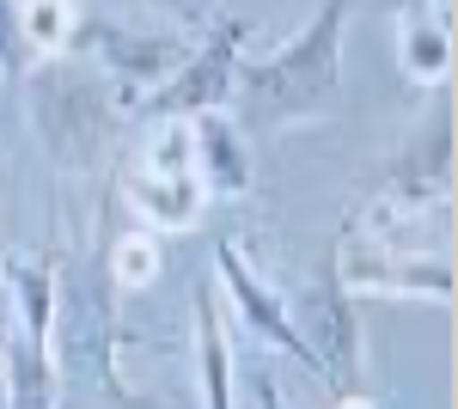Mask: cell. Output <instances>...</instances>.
<instances>
[{
    "label": "cell",
    "mask_w": 458,
    "mask_h": 409,
    "mask_svg": "<svg viewBox=\"0 0 458 409\" xmlns=\"http://www.w3.org/2000/svg\"><path fill=\"white\" fill-rule=\"evenodd\" d=\"M287 318L300 342L312 348L318 379L343 397V391H360V311H354V294L336 281V263L324 269L287 300Z\"/></svg>",
    "instance_id": "obj_6"
},
{
    "label": "cell",
    "mask_w": 458,
    "mask_h": 409,
    "mask_svg": "<svg viewBox=\"0 0 458 409\" xmlns=\"http://www.w3.org/2000/svg\"><path fill=\"white\" fill-rule=\"evenodd\" d=\"M0 330H6V294H0Z\"/></svg>",
    "instance_id": "obj_18"
},
{
    "label": "cell",
    "mask_w": 458,
    "mask_h": 409,
    "mask_svg": "<svg viewBox=\"0 0 458 409\" xmlns=\"http://www.w3.org/2000/svg\"><path fill=\"white\" fill-rule=\"evenodd\" d=\"M19 37H25L31 62H55L80 37V6L73 0H19Z\"/></svg>",
    "instance_id": "obj_13"
},
{
    "label": "cell",
    "mask_w": 458,
    "mask_h": 409,
    "mask_svg": "<svg viewBox=\"0 0 458 409\" xmlns=\"http://www.w3.org/2000/svg\"><path fill=\"white\" fill-rule=\"evenodd\" d=\"M123 196H129V208L141 214L153 233H190L196 220H202V208H208V196H202V183H196V171H123Z\"/></svg>",
    "instance_id": "obj_10"
},
{
    "label": "cell",
    "mask_w": 458,
    "mask_h": 409,
    "mask_svg": "<svg viewBox=\"0 0 458 409\" xmlns=\"http://www.w3.org/2000/svg\"><path fill=\"white\" fill-rule=\"evenodd\" d=\"M49 361H55V379L98 385V391L116 397L123 409H141L135 391H129L123 373H116V287H110V275H105V251H98V257L55 263Z\"/></svg>",
    "instance_id": "obj_2"
},
{
    "label": "cell",
    "mask_w": 458,
    "mask_h": 409,
    "mask_svg": "<svg viewBox=\"0 0 458 409\" xmlns=\"http://www.w3.org/2000/svg\"><path fill=\"white\" fill-rule=\"evenodd\" d=\"M165 269V251H159V233H123V239L105 244V275L116 294H147Z\"/></svg>",
    "instance_id": "obj_14"
},
{
    "label": "cell",
    "mask_w": 458,
    "mask_h": 409,
    "mask_svg": "<svg viewBox=\"0 0 458 409\" xmlns=\"http://www.w3.org/2000/svg\"><path fill=\"white\" fill-rule=\"evenodd\" d=\"M31 73V49L19 37V0H0V80H25Z\"/></svg>",
    "instance_id": "obj_15"
},
{
    "label": "cell",
    "mask_w": 458,
    "mask_h": 409,
    "mask_svg": "<svg viewBox=\"0 0 458 409\" xmlns=\"http://www.w3.org/2000/svg\"><path fill=\"white\" fill-rule=\"evenodd\" d=\"M190 337H196V385H202V409H239V367H233V342L214 306V287L196 281L190 294Z\"/></svg>",
    "instance_id": "obj_11"
},
{
    "label": "cell",
    "mask_w": 458,
    "mask_h": 409,
    "mask_svg": "<svg viewBox=\"0 0 458 409\" xmlns=\"http://www.w3.org/2000/svg\"><path fill=\"white\" fill-rule=\"evenodd\" d=\"M428 6H434V13H446V6H453V0H428Z\"/></svg>",
    "instance_id": "obj_17"
},
{
    "label": "cell",
    "mask_w": 458,
    "mask_h": 409,
    "mask_svg": "<svg viewBox=\"0 0 458 409\" xmlns=\"http://www.w3.org/2000/svg\"><path fill=\"white\" fill-rule=\"evenodd\" d=\"M354 0H318V13L269 49L263 62H239L233 92H245L250 129H300L343 110V25Z\"/></svg>",
    "instance_id": "obj_1"
},
{
    "label": "cell",
    "mask_w": 458,
    "mask_h": 409,
    "mask_svg": "<svg viewBox=\"0 0 458 409\" xmlns=\"http://www.w3.org/2000/svg\"><path fill=\"white\" fill-rule=\"evenodd\" d=\"M397 62L416 86H446L453 80V25L428 0L397 13Z\"/></svg>",
    "instance_id": "obj_12"
},
{
    "label": "cell",
    "mask_w": 458,
    "mask_h": 409,
    "mask_svg": "<svg viewBox=\"0 0 458 409\" xmlns=\"http://www.w3.org/2000/svg\"><path fill=\"white\" fill-rule=\"evenodd\" d=\"M245 37L250 25L245 19H220L208 31V43H196L190 55H183V68L141 104L147 116H202V110H226L233 98V80H239V62H245Z\"/></svg>",
    "instance_id": "obj_7"
},
{
    "label": "cell",
    "mask_w": 458,
    "mask_h": 409,
    "mask_svg": "<svg viewBox=\"0 0 458 409\" xmlns=\"http://www.w3.org/2000/svg\"><path fill=\"white\" fill-rule=\"evenodd\" d=\"M214 269H220V294L233 300V311L245 318V330L263 348H276V354H287V361H300L306 373H318L312 348L300 342V330H293V318H287V300L263 281V275L245 263V251H239V239H220L214 244Z\"/></svg>",
    "instance_id": "obj_8"
},
{
    "label": "cell",
    "mask_w": 458,
    "mask_h": 409,
    "mask_svg": "<svg viewBox=\"0 0 458 409\" xmlns=\"http://www.w3.org/2000/svg\"><path fill=\"white\" fill-rule=\"evenodd\" d=\"M330 263H336V281L349 287L354 300H360V294H386V300L416 294L428 306H453V257H446V244L349 239Z\"/></svg>",
    "instance_id": "obj_5"
},
{
    "label": "cell",
    "mask_w": 458,
    "mask_h": 409,
    "mask_svg": "<svg viewBox=\"0 0 458 409\" xmlns=\"http://www.w3.org/2000/svg\"><path fill=\"white\" fill-rule=\"evenodd\" d=\"M73 49L92 55V68L105 73L110 98L123 110H141L190 55V43L177 31H141V25H110V19H80Z\"/></svg>",
    "instance_id": "obj_4"
},
{
    "label": "cell",
    "mask_w": 458,
    "mask_h": 409,
    "mask_svg": "<svg viewBox=\"0 0 458 409\" xmlns=\"http://www.w3.org/2000/svg\"><path fill=\"white\" fill-rule=\"evenodd\" d=\"M25 92H31L37 141L49 147V159L62 171H86V166L105 159L123 104L110 98V86H105L98 68H68L62 55H55V62H31Z\"/></svg>",
    "instance_id": "obj_3"
},
{
    "label": "cell",
    "mask_w": 458,
    "mask_h": 409,
    "mask_svg": "<svg viewBox=\"0 0 458 409\" xmlns=\"http://www.w3.org/2000/svg\"><path fill=\"white\" fill-rule=\"evenodd\" d=\"M190 171H196V183H202L208 202L250 196V147H245V129L226 110L190 116Z\"/></svg>",
    "instance_id": "obj_9"
},
{
    "label": "cell",
    "mask_w": 458,
    "mask_h": 409,
    "mask_svg": "<svg viewBox=\"0 0 458 409\" xmlns=\"http://www.w3.org/2000/svg\"><path fill=\"white\" fill-rule=\"evenodd\" d=\"M250 391H257V409H287V397H282V385H276L269 367H250Z\"/></svg>",
    "instance_id": "obj_16"
}]
</instances>
